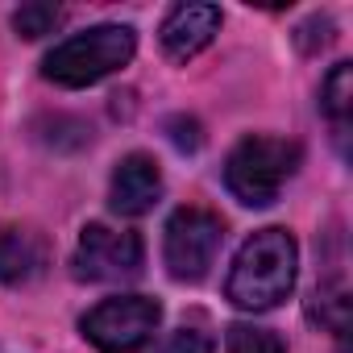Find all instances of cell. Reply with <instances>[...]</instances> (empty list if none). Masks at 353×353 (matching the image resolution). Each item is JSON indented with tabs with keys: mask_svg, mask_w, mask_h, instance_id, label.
<instances>
[{
	"mask_svg": "<svg viewBox=\"0 0 353 353\" xmlns=\"http://www.w3.org/2000/svg\"><path fill=\"white\" fill-rule=\"evenodd\" d=\"M295 266H299V250L295 237L287 229H258L233 258L225 295L233 307L241 312H270L279 307L291 287H295Z\"/></svg>",
	"mask_w": 353,
	"mask_h": 353,
	"instance_id": "cell-1",
	"label": "cell"
},
{
	"mask_svg": "<svg viewBox=\"0 0 353 353\" xmlns=\"http://www.w3.org/2000/svg\"><path fill=\"white\" fill-rule=\"evenodd\" d=\"M133 50H137V34L129 26H96L59 42L46 54L42 75L59 88H92L112 71H121L133 59Z\"/></svg>",
	"mask_w": 353,
	"mask_h": 353,
	"instance_id": "cell-2",
	"label": "cell"
},
{
	"mask_svg": "<svg viewBox=\"0 0 353 353\" xmlns=\"http://www.w3.org/2000/svg\"><path fill=\"white\" fill-rule=\"evenodd\" d=\"M299 145L287 137H270V133H250L233 145L229 162H225V183L229 192L250 204V208H266L279 200L283 183L299 170Z\"/></svg>",
	"mask_w": 353,
	"mask_h": 353,
	"instance_id": "cell-3",
	"label": "cell"
},
{
	"mask_svg": "<svg viewBox=\"0 0 353 353\" xmlns=\"http://www.w3.org/2000/svg\"><path fill=\"white\" fill-rule=\"evenodd\" d=\"M158 320H162L158 299H150V295H112V299L96 303L79 320V328L100 353H141L154 341Z\"/></svg>",
	"mask_w": 353,
	"mask_h": 353,
	"instance_id": "cell-4",
	"label": "cell"
},
{
	"mask_svg": "<svg viewBox=\"0 0 353 353\" xmlns=\"http://www.w3.org/2000/svg\"><path fill=\"white\" fill-rule=\"evenodd\" d=\"M225 241V221L208 208H179L166 221V241H162V258L170 279L179 283H200Z\"/></svg>",
	"mask_w": 353,
	"mask_h": 353,
	"instance_id": "cell-5",
	"label": "cell"
},
{
	"mask_svg": "<svg viewBox=\"0 0 353 353\" xmlns=\"http://www.w3.org/2000/svg\"><path fill=\"white\" fill-rule=\"evenodd\" d=\"M141 237L112 225H83L75 245V279L83 283H125L141 274Z\"/></svg>",
	"mask_w": 353,
	"mask_h": 353,
	"instance_id": "cell-6",
	"label": "cell"
},
{
	"mask_svg": "<svg viewBox=\"0 0 353 353\" xmlns=\"http://www.w3.org/2000/svg\"><path fill=\"white\" fill-rule=\"evenodd\" d=\"M112 212L121 216H145L162 200V170L150 154H125L112 170V188H108Z\"/></svg>",
	"mask_w": 353,
	"mask_h": 353,
	"instance_id": "cell-7",
	"label": "cell"
},
{
	"mask_svg": "<svg viewBox=\"0 0 353 353\" xmlns=\"http://www.w3.org/2000/svg\"><path fill=\"white\" fill-rule=\"evenodd\" d=\"M221 30V9L216 5H174L162 21V54L170 63L196 59Z\"/></svg>",
	"mask_w": 353,
	"mask_h": 353,
	"instance_id": "cell-8",
	"label": "cell"
},
{
	"mask_svg": "<svg viewBox=\"0 0 353 353\" xmlns=\"http://www.w3.org/2000/svg\"><path fill=\"white\" fill-rule=\"evenodd\" d=\"M50 266V241L30 225H5L0 229V283L26 287L42 279Z\"/></svg>",
	"mask_w": 353,
	"mask_h": 353,
	"instance_id": "cell-9",
	"label": "cell"
},
{
	"mask_svg": "<svg viewBox=\"0 0 353 353\" xmlns=\"http://www.w3.org/2000/svg\"><path fill=\"white\" fill-rule=\"evenodd\" d=\"M320 104H324V112H328V121H332V129H336V141H341V150H345V137H349V108H353V67H349V63H336V67L328 71V79H324V88H320Z\"/></svg>",
	"mask_w": 353,
	"mask_h": 353,
	"instance_id": "cell-10",
	"label": "cell"
},
{
	"mask_svg": "<svg viewBox=\"0 0 353 353\" xmlns=\"http://www.w3.org/2000/svg\"><path fill=\"white\" fill-rule=\"evenodd\" d=\"M212 328H208V320L204 316H192V320H183L174 332H166V341L158 345V353H212Z\"/></svg>",
	"mask_w": 353,
	"mask_h": 353,
	"instance_id": "cell-11",
	"label": "cell"
},
{
	"mask_svg": "<svg viewBox=\"0 0 353 353\" xmlns=\"http://www.w3.org/2000/svg\"><path fill=\"white\" fill-rule=\"evenodd\" d=\"M225 345H229V353H287L279 332H270L262 324H229Z\"/></svg>",
	"mask_w": 353,
	"mask_h": 353,
	"instance_id": "cell-12",
	"label": "cell"
},
{
	"mask_svg": "<svg viewBox=\"0 0 353 353\" xmlns=\"http://www.w3.org/2000/svg\"><path fill=\"white\" fill-rule=\"evenodd\" d=\"M63 26V9L59 5H21L17 13H13V30L21 34V38H46V34H54Z\"/></svg>",
	"mask_w": 353,
	"mask_h": 353,
	"instance_id": "cell-13",
	"label": "cell"
},
{
	"mask_svg": "<svg viewBox=\"0 0 353 353\" xmlns=\"http://www.w3.org/2000/svg\"><path fill=\"white\" fill-rule=\"evenodd\" d=\"M295 42H299L303 54L324 50V46L332 42V21H328V17H312V21H303V26L295 30Z\"/></svg>",
	"mask_w": 353,
	"mask_h": 353,
	"instance_id": "cell-14",
	"label": "cell"
},
{
	"mask_svg": "<svg viewBox=\"0 0 353 353\" xmlns=\"http://www.w3.org/2000/svg\"><path fill=\"white\" fill-rule=\"evenodd\" d=\"M166 129H170V141L179 145V150H200V141H204L200 121H192V117H174Z\"/></svg>",
	"mask_w": 353,
	"mask_h": 353,
	"instance_id": "cell-15",
	"label": "cell"
}]
</instances>
